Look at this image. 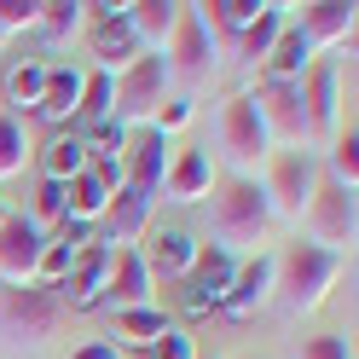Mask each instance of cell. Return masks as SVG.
<instances>
[{
    "mask_svg": "<svg viewBox=\"0 0 359 359\" xmlns=\"http://www.w3.org/2000/svg\"><path fill=\"white\" fill-rule=\"evenodd\" d=\"M70 359H122V348H116V342H87V348H76Z\"/></svg>",
    "mask_w": 359,
    "mask_h": 359,
    "instance_id": "ab89813d",
    "label": "cell"
},
{
    "mask_svg": "<svg viewBox=\"0 0 359 359\" xmlns=\"http://www.w3.org/2000/svg\"><path fill=\"white\" fill-rule=\"evenodd\" d=\"M41 220H64V186L58 180H41V191H35V226Z\"/></svg>",
    "mask_w": 359,
    "mask_h": 359,
    "instance_id": "74e56055",
    "label": "cell"
},
{
    "mask_svg": "<svg viewBox=\"0 0 359 359\" xmlns=\"http://www.w3.org/2000/svg\"><path fill=\"white\" fill-rule=\"evenodd\" d=\"M151 273H145V261L140 250H110V278H104V302L128 313V307H151Z\"/></svg>",
    "mask_w": 359,
    "mask_h": 359,
    "instance_id": "ffe728a7",
    "label": "cell"
},
{
    "mask_svg": "<svg viewBox=\"0 0 359 359\" xmlns=\"http://www.w3.org/2000/svg\"><path fill=\"white\" fill-rule=\"evenodd\" d=\"M156 191H163L168 203H197V197H209V191H215L209 151H197V145L174 151V156H168V174H163V186H156Z\"/></svg>",
    "mask_w": 359,
    "mask_h": 359,
    "instance_id": "e0dca14e",
    "label": "cell"
},
{
    "mask_svg": "<svg viewBox=\"0 0 359 359\" xmlns=\"http://www.w3.org/2000/svg\"><path fill=\"white\" fill-rule=\"evenodd\" d=\"M163 64H168V81H186V87L215 76V35L203 29V12L197 6H180V24L163 47Z\"/></svg>",
    "mask_w": 359,
    "mask_h": 359,
    "instance_id": "52a82bcc",
    "label": "cell"
},
{
    "mask_svg": "<svg viewBox=\"0 0 359 359\" xmlns=\"http://www.w3.org/2000/svg\"><path fill=\"white\" fill-rule=\"evenodd\" d=\"M220 151L238 163V174H250V168H261L266 156H273V140H266L261 110H255L250 93H232L220 104Z\"/></svg>",
    "mask_w": 359,
    "mask_h": 359,
    "instance_id": "ba28073f",
    "label": "cell"
},
{
    "mask_svg": "<svg viewBox=\"0 0 359 359\" xmlns=\"http://www.w3.org/2000/svg\"><path fill=\"white\" fill-rule=\"evenodd\" d=\"M319 174L325 168H319V156H313V151H278V156H266L261 191H266V203H273V220H296V226H302Z\"/></svg>",
    "mask_w": 359,
    "mask_h": 359,
    "instance_id": "277c9868",
    "label": "cell"
},
{
    "mask_svg": "<svg viewBox=\"0 0 359 359\" xmlns=\"http://www.w3.org/2000/svg\"><path fill=\"white\" fill-rule=\"evenodd\" d=\"M197 250H203V243H191V232H180V226H163V232H151V243L140 250V261H145L151 284H156V278L180 284V278H186V266L197 261Z\"/></svg>",
    "mask_w": 359,
    "mask_h": 359,
    "instance_id": "d6986e66",
    "label": "cell"
},
{
    "mask_svg": "<svg viewBox=\"0 0 359 359\" xmlns=\"http://www.w3.org/2000/svg\"><path fill=\"white\" fill-rule=\"evenodd\" d=\"M87 24H93V53H99V70L116 76L140 58V41H133L122 6H87Z\"/></svg>",
    "mask_w": 359,
    "mask_h": 359,
    "instance_id": "2e32d148",
    "label": "cell"
},
{
    "mask_svg": "<svg viewBox=\"0 0 359 359\" xmlns=\"http://www.w3.org/2000/svg\"><path fill=\"white\" fill-rule=\"evenodd\" d=\"M81 24H87L81 0H41V12H35V29L47 35V41H70Z\"/></svg>",
    "mask_w": 359,
    "mask_h": 359,
    "instance_id": "f1b7e54d",
    "label": "cell"
},
{
    "mask_svg": "<svg viewBox=\"0 0 359 359\" xmlns=\"http://www.w3.org/2000/svg\"><path fill=\"white\" fill-rule=\"evenodd\" d=\"M104 278H110V250H104V243H87V250L70 261L64 284H53V290H58L64 307H93L104 296Z\"/></svg>",
    "mask_w": 359,
    "mask_h": 359,
    "instance_id": "ac0fdd59",
    "label": "cell"
},
{
    "mask_svg": "<svg viewBox=\"0 0 359 359\" xmlns=\"http://www.w3.org/2000/svg\"><path fill=\"white\" fill-rule=\"evenodd\" d=\"M266 296H273V250H255V261H243L238 273H232V284H226V302H220V307L250 313V307H261Z\"/></svg>",
    "mask_w": 359,
    "mask_h": 359,
    "instance_id": "7402d4cb",
    "label": "cell"
},
{
    "mask_svg": "<svg viewBox=\"0 0 359 359\" xmlns=\"http://www.w3.org/2000/svg\"><path fill=\"white\" fill-rule=\"evenodd\" d=\"M302 226H307V243H325V250L348 255V243H353V232H359L353 186L319 174V186H313V203H307V215H302Z\"/></svg>",
    "mask_w": 359,
    "mask_h": 359,
    "instance_id": "5b68a950",
    "label": "cell"
},
{
    "mask_svg": "<svg viewBox=\"0 0 359 359\" xmlns=\"http://www.w3.org/2000/svg\"><path fill=\"white\" fill-rule=\"evenodd\" d=\"M116 330L128 336V342H156V336L168 330V319L156 307H128V313H116Z\"/></svg>",
    "mask_w": 359,
    "mask_h": 359,
    "instance_id": "836d02e7",
    "label": "cell"
},
{
    "mask_svg": "<svg viewBox=\"0 0 359 359\" xmlns=\"http://www.w3.org/2000/svg\"><path fill=\"white\" fill-rule=\"evenodd\" d=\"M319 168L330 180H342V186H359V133H353V122L336 128V140H330V151H325Z\"/></svg>",
    "mask_w": 359,
    "mask_h": 359,
    "instance_id": "f546056e",
    "label": "cell"
},
{
    "mask_svg": "<svg viewBox=\"0 0 359 359\" xmlns=\"http://www.w3.org/2000/svg\"><path fill=\"white\" fill-rule=\"evenodd\" d=\"M342 261H348V255L325 250V243L296 238L290 250L273 255V296H278L290 313H313V307L330 296V284L342 278Z\"/></svg>",
    "mask_w": 359,
    "mask_h": 359,
    "instance_id": "7a4b0ae2",
    "label": "cell"
},
{
    "mask_svg": "<svg viewBox=\"0 0 359 359\" xmlns=\"http://www.w3.org/2000/svg\"><path fill=\"white\" fill-rule=\"evenodd\" d=\"M290 12H302V18H290V24H296V35L307 41L313 53L353 41V24H359V6H353V0H302V6H290Z\"/></svg>",
    "mask_w": 359,
    "mask_h": 359,
    "instance_id": "7c38bea8",
    "label": "cell"
},
{
    "mask_svg": "<svg viewBox=\"0 0 359 359\" xmlns=\"http://www.w3.org/2000/svg\"><path fill=\"white\" fill-rule=\"evenodd\" d=\"M35 12H41V0H0V29L6 35L35 29Z\"/></svg>",
    "mask_w": 359,
    "mask_h": 359,
    "instance_id": "d590c367",
    "label": "cell"
},
{
    "mask_svg": "<svg viewBox=\"0 0 359 359\" xmlns=\"http://www.w3.org/2000/svg\"><path fill=\"white\" fill-rule=\"evenodd\" d=\"M99 226H104V238H99L104 250H140V238L151 232V197L116 186L110 191V209L99 215Z\"/></svg>",
    "mask_w": 359,
    "mask_h": 359,
    "instance_id": "9a60e30c",
    "label": "cell"
},
{
    "mask_svg": "<svg viewBox=\"0 0 359 359\" xmlns=\"http://www.w3.org/2000/svg\"><path fill=\"white\" fill-rule=\"evenodd\" d=\"M41 243H47V232H41L35 220L6 215V220H0V278H6V284H29L35 278V261H41Z\"/></svg>",
    "mask_w": 359,
    "mask_h": 359,
    "instance_id": "5bb4252c",
    "label": "cell"
},
{
    "mask_svg": "<svg viewBox=\"0 0 359 359\" xmlns=\"http://www.w3.org/2000/svg\"><path fill=\"white\" fill-rule=\"evenodd\" d=\"M76 99H81V70H64V64H47V93H41L35 116L41 122H76Z\"/></svg>",
    "mask_w": 359,
    "mask_h": 359,
    "instance_id": "484cf974",
    "label": "cell"
},
{
    "mask_svg": "<svg viewBox=\"0 0 359 359\" xmlns=\"http://www.w3.org/2000/svg\"><path fill=\"white\" fill-rule=\"evenodd\" d=\"M76 122H110V76H104V70H93V76H81Z\"/></svg>",
    "mask_w": 359,
    "mask_h": 359,
    "instance_id": "d6a6232c",
    "label": "cell"
},
{
    "mask_svg": "<svg viewBox=\"0 0 359 359\" xmlns=\"http://www.w3.org/2000/svg\"><path fill=\"white\" fill-rule=\"evenodd\" d=\"M64 325V302H58V290L53 284H12L6 290V302H0V330L12 336V342H47V336Z\"/></svg>",
    "mask_w": 359,
    "mask_h": 359,
    "instance_id": "8992f818",
    "label": "cell"
},
{
    "mask_svg": "<svg viewBox=\"0 0 359 359\" xmlns=\"http://www.w3.org/2000/svg\"><path fill=\"white\" fill-rule=\"evenodd\" d=\"M203 12V29L209 35H220V41H238L243 35V24L261 12V0H209V6H197Z\"/></svg>",
    "mask_w": 359,
    "mask_h": 359,
    "instance_id": "83f0119b",
    "label": "cell"
},
{
    "mask_svg": "<svg viewBox=\"0 0 359 359\" xmlns=\"http://www.w3.org/2000/svg\"><path fill=\"white\" fill-rule=\"evenodd\" d=\"M197 359H203V353H197Z\"/></svg>",
    "mask_w": 359,
    "mask_h": 359,
    "instance_id": "7bdbcfd3",
    "label": "cell"
},
{
    "mask_svg": "<svg viewBox=\"0 0 359 359\" xmlns=\"http://www.w3.org/2000/svg\"><path fill=\"white\" fill-rule=\"evenodd\" d=\"M273 226V203H266L261 180L255 174H226L215 180V197H209V232L220 250H250V243L266 238Z\"/></svg>",
    "mask_w": 359,
    "mask_h": 359,
    "instance_id": "6da1fadb",
    "label": "cell"
},
{
    "mask_svg": "<svg viewBox=\"0 0 359 359\" xmlns=\"http://www.w3.org/2000/svg\"><path fill=\"white\" fill-rule=\"evenodd\" d=\"M6 41H12V35H6V29H0V47H6Z\"/></svg>",
    "mask_w": 359,
    "mask_h": 359,
    "instance_id": "b9f144b4",
    "label": "cell"
},
{
    "mask_svg": "<svg viewBox=\"0 0 359 359\" xmlns=\"http://www.w3.org/2000/svg\"><path fill=\"white\" fill-rule=\"evenodd\" d=\"M151 359H197V342H191L186 330H174V325H168V330L151 342Z\"/></svg>",
    "mask_w": 359,
    "mask_h": 359,
    "instance_id": "8d00e7d4",
    "label": "cell"
},
{
    "mask_svg": "<svg viewBox=\"0 0 359 359\" xmlns=\"http://www.w3.org/2000/svg\"><path fill=\"white\" fill-rule=\"evenodd\" d=\"M122 151H128L122 186L140 191V197H156V186H163V174H168V140H163L156 128H133Z\"/></svg>",
    "mask_w": 359,
    "mask_h": 359,
    "instance_id": "4fadbf2b",
    "label": "cell"
},
{
    "mask_svg": "<svg viewBox=\"0 0 359 359\" xmlns=\"http://www.w3.org/2000/svg\"><path fill=\"white\" fill-rule=\"evenodd\" d=\"M110 191H116V186H104L93 168H81L76 180H64V220H81V226H93V220L110 209Z\"/></svg>",
    "mask_w": 359,
    "mask_h": 359,
    "instance_id": "cb8c5ba5",
    "label": "cell"
},
{
    "mask_svg": "<svg viewBox=\"0 0 359 359\" xmlns=\"http://www.w3.org/2000/svg\"><path fill=\"white\" fill-rule=\"evenodd\" d=\"M186 122H191V99H186V93H174V99H163V110H156V116H151V128L163 133V140H168V133H180Z\"/></svg>",
    "mask_w": 359,
    "mask_h": 359,
    "instance_id": "e575fe53",
    "label": "cell"
},
{
    "mask_svg": "<svg viewBox=\"0 0 359 359\" xmlns=\"http://www.w3.org/2000/svg\"><path fill=\"white\" fill-rule=\"evenodd\" d=\"M168 99V64L163 53H140L128 70L110 76V122L116 128H151V116Z\"/></svg>",
    "mask_w": 359,
    "mask_h": 359,
    "instance_id": "3957f363",
    "label": "cell"
},
{
    "mask_svg": "<svg viewBox=\"0 0 359 359\" xmlns=\"http://www.w3.org/2000/svg\"><path fill=\"white\" fill-rule=\"evenodd\" d=\"M232 273H238L232 250H220V243L197 250V261L186 266V278H180V307H186V313L220 307V302H226V284H232Z\"/></svg>",
    "mask_w": 359,
    "mask_h": 359,
    "instance_id": "8fae6325",
    "label": "cell"
},
{
    "mask_svg": "<svg viewBox=\"0 0 359 359\" xmlns=\"http://www.w3.org/2000/svg\"><path fill=\"white\" fill-rule=\"evenodd\" d=\"M122 18H128V29H133L140 47L163 53L168 35H174V24H180V0H133V6H122Z\"/></svg>",
    "mask_w": 359,
    "mask_h": 359,
    "instance_id": "44dd1931",
    "label": "cell"
},
{
    "mask_svg": "<svg viewBox=\"0 0 359 359\" xmlns=\"http://www.w3.org/2000/svg\"><path fill=\"white\" fill-rule=\"evenodd\" d=\"M302 359H353V348H348V336H313Z\"/></svg>",
    "mask_w": 359,
    "mask_h": 359,
    "instance_id": "f35d334b",
    "label": "cell"
},
{
    "mask_svg": "<svg viewBox=\"0 0 359 359\" xmlns=\"http://www.w3.org/2000/svg\"><path fill=\"white\" fill-rule=\"evenodd\" d=\"M41 93H47V64H18V70L6 76V99L24 110V116H35Z\"/></svg>",
    "mask_w": 359,
    "mask_h": 359,
    "instance_id": "1f68e13d",
    "label": "cell"
},
{
    "mask_svg": "<svg viewBox=\"0 0 359 359\" xmlns=\"http://www.w3.org/2000/svg\"><path fill=\"white\" fill-rule=\"evenodd\" d=\"M24 163H29V128H24V116L0 110V180L24 174Z\"/></svg>",
    "mask_w": 359,
    "mask_h": 359,
    "instance_id": "4dcf8cb0",
    "label": "cell"
},
{
    "mask_svg": "<svg viewBox=\"0 0 359 359\" xmlns=\"http://www.w3.org/2000/svg\"><path fill=\"white\" fill-rule=\"evenodd\" d=\"M255 110H261V128L273 145H290V151H307V110H302V87L296 81H261L255 87Z\"/></svg>",
    "mask_w": 359,
    "mask_h": 359,
    "instance_id": "30bf717a",
    "label": "cell"
},
{
    "mask_svg": "<svg viewBox=\"0 0 359 359\" xmlns=\"http://www.w3.org/2000/svg\"><path fill=\"white\" fill-rule=\"evenodd\" d=\"M307 64H313V47L296 35V24H284L278 41H273V53H266V64H261V76L266 81H302Z\"/></svg>",
    "mask_w": 359,
    "mask_h": 359,
    "instance_id": "d4e9b609",
    "label": "cell"
},
{
    "mask_svg": "<svg viewBox=\"0 0 359 359\" xmlns=\"http://www.w3.org/2000/svg\"><path fill=\"white\" fill-rule=\"evenodd\" d=\"M284 12H290V6H273V0H261V12H255L250 24H243V35L232 41V47H238V58H243V64H255V70H261V64H266V53H273V41H278V29L290 24Z\"/></svg>",
    "mask_w": 359,
    "mask_h": 359,
    "instance_id": "603a6c76",
    "label": "cell"
},
{
    "mask_svg": "<svg viewBox=\"0 0 359 359\" xmlns=\"http://www.w3.org/2000/svg\"><path fill=\"white\" fill-rule=\"evenodd\" d=\"M296 87H302V110H307V140H336V128H342V64L313 58Z\"/></svg>",
    "mask_w": 359,
    "mask_h": 359,
    "instance_id": "9c48e42d",
    "label": "cell"
},
{
    "mask_svg": "<svg viewBox=\"0 0 359 359\" xmlns=\"http://www.w3.org/2000/svg\"><path fill=\"white\" fill-rule=\"evenodd\" d=\"M0 220H6V197H0Z\"/></svg>",
    "mask_w": 359,
    "mask_h": 359,
    "instance_id": "60d3db41",
    "label": "cell"
},
{
    "mask_svg": "<svg viewBox=\"0 0 359 359\" xmlns=\"http://www.w3.org/2000/svg\"><path fill=\"white\" fill-rule=\"evenodd\" d=\"M87 168V151H81V133H58V140H47V151H41V180H76Z\"/></svg>",
    "mask_w": 359,
    "mask_h": 359,
    "instance_id": "4316f807",
    "label": "cell"
}]
</instances>
